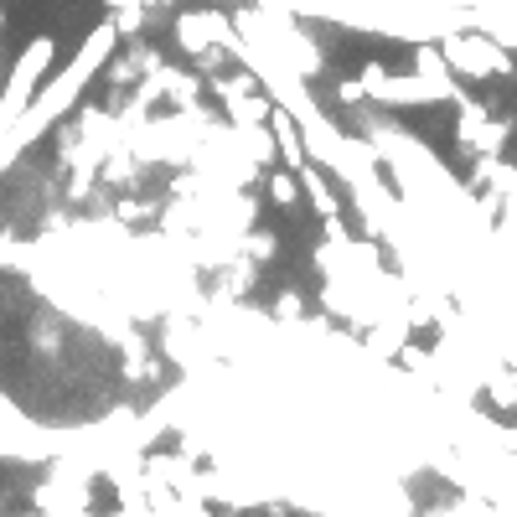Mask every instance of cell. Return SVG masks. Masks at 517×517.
Instances as JSON below:
<instances>
[{
	"label": "cell",
	"instance_id": "6da1fadb",
	"mask_svg": "<svg viewBox=\"0 0 517 517\" xmlns=\"http://www.w3.org/2000/svg\"><path fill=\"white\" fill-rule=\"evenodd\" d=\"M114 42H119V26H114V21H99L94 32L83 37V47H78L73 63H68L63 73H57L47 88H37V99L21 109V119H16V125H11L6 135H0V171L16 166L21 150L32 145L37 135H47V130L57 125V119H63V114L78 104V94L88 88V78H94V73L109 63V57H114Z\"/></svg>",
	"mask_w": 517,
	"mask_h": 517
},
{
	"label": "cell",
	"instance_id": "7a4b0ae2",
	"mask_svg": "<svg viewBox=\"0 0 517 517\" xmlns=\"http://www.w3.org/2000/svg\"><path fill=\"white\" fill-rule=\"evenodd\" d=\"M440 52H445V63L455 78H507L517 73L512 63V47H502L492 32H481V26H461V32H440Z\"/></svg>",
	"mask_w": 517,
	"mask_h": 517
},
{
	"label": "cell",
	"instance_id": "3957f363",
	"mask_svg": "<svg viewBox=\"0 0 517 517\" xmlns=\"http://www.w3.org/2000/svg\"><path fill=\"white\" fill-rule=\"evenodd\" d=\"M176 42H181V52H192V57H202L207 47H238V32H233V21L223 16V11H181L176 16Z\"/></svg>",
	"mask_w": 517,
	"mask_h": 517
},
{
	"label": "cell",
	"instance_id": "277c9868",
	"mask_svg": "<svg viewBox=\"0 0 517 517\" xmlns=\"http://www.w3.org/2000/svg\"><path fill=\"white\" fill-rule=\"evenodd\" d=\"M264 125L275 130V150H280V156L290 161V171H300V166L311 161V156H306V130H300V119H295L285 104H275V109H269V119H264Z\"/></svg>",
	"mask_w": 517,
	"mask_h": 517
},
{
	"label": "cell",
	"instance_id": "5b68a950",
	"mask_svg": "<svg viewBox=\"0 0 517 517\" xmlns=\"http://www.w3.org/2000/svg\"><path fill=\"white\" fill-rule=\"evenodd\" d=\"M300 192L311 197V207L321 212V218H337L342 212V202H337V192H331V181L316 171V166H300Z\"/></svg>",
	"mask_w": 517,
	"mask_h": 517
},
{
	"label": "cell",
	"instance_id": "8992f818",
	"mask_svg": "<svg viewBox=\"0 0 517 517\" xmlns=\"http://www.w3.org/2000/svg\"><path fill=\"white\" fill-rule=\"evenodd\" d=\"M486 399L497 409H517V368L512 362H492L486 368Z\"/></svg>",
	"mask_w": 517,
	"mask_h": 517
},
{
	"label": "cell",
	"instance_id": "52a82bcc",
	"mask_svg": "<svg viewBox=\"0 0 517 517\" xmlns=\"http://www.w3.org/2000/svg\"><path fill=\"white\" fill-rule=\"evenodd\" d=\"M269 202H275V207H295L300 202V176H290V171L269 176Z\"/></svg>",
	"mask_w": 517,
	"mask_h": 517
},
{
	"label": "cell",
	"instance_id": "ba28073f",
	"mask_svg": "<svg viewBox=\"0 0 517 517\" xmlns=\"http://www.w3.org/2000/svg\"><path fill=\"white\" fill-rule=\"evenodd\" d=\"M0 430H16V435H32V424H26V414L6 399V393H0Z\"/></svg>",
	"mask_w": 517,
	"mask_h": 517
},
{
	"label": "cell",
	"instance_id": "9c48e42d",
	"mask_svg": "<svg viewBox=\"0 0 517 517\" xmlns=\"http://www.w3.org/2000/svg\"><path fill=\"white\" fill-rule=\"evenodd\" d=\"M249 254H254V259H275V233H269V228L249 233Z\"/></svg>",
	"mask_w": 517,
	"mask_h": 517
},
{
	"label": "cell",
	"instance_id": "30bf717a",
	"mask_svg": "<svg viewBox=\"0 0 517 517\" xmlns=\"http://www.w3.org/2000/svg\"><path fill=\"white\" fill-rule=\"evenodd\" d=\"M337 94H342L347 104H362V99H368V94H362V83H342V88H337Z\"/></svg>",
	"mask_w": 517,
	"mask_h": 517
},
{
	"label": "cell",
	"instance_id": "8fae6325",
	"mask_svg": "<svg viewBox=\"0 0 517 517\" xmlns=\"http://www.w3.org/2000/svg\"><path fill=\"white\" fill-rule=\"evenodd\" d=\"M280 316H300V295H295V290L280 295Z\"/></svg>",
	"mask_w": 517,
	"mask_h": 517
},
{
	"label": "cell",
	"instance_id": "7c38bea8",
	"mask_svg": "<svg viewBox=\"0 0 517 517\" xmlns=\"http://www.w3.org/2000/svg\"><path fill=\"white\" fill-rule=\"evenodd\" d=\"M0 32H6V11H0Z\"/></svg>",
	"mask_w": 517,
	"mask_h": 517
},
{
	"label": "cell",
	"instance_id": "4fadbf2b",
	"mask_svg": "<svg viewBox=\"0 0 517 517\" xmlns=\"http://www.w3.org/2000/svg\"><path fill=\"white\" fill-rule=\"evenodd\" d=\"M109 6H130V0H109Z\"/></svg>",
	"mask_w": 517,
	"mask_h": 517
}]
</instances>
